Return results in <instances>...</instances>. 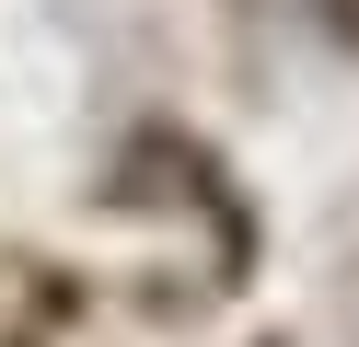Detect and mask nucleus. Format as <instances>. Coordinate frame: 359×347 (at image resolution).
I'll return each mask as SVG.
<instances>
[]
</instances>
